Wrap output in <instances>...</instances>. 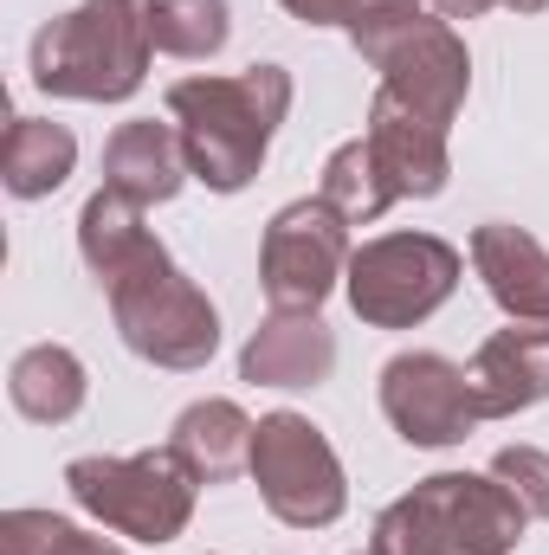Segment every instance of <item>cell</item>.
<instances>
[{"label": "cell", "instance_id": "obj_1", "mask_svg": "<svg viewBox=\"0 0 549 555\" xmlns=\"http://www.w3.org/2000/svg\"><path fill=\"white\" fill-rule=\"evenodd\" d=\"M291 117V72L246 65L227 78H175L168 85V124L181 130L188 175L214 194H240L272 149L278 124Z\"/></svg>", "mask_w": 549, "mask_h": 555}, {"label": "cell", "instance_id": "obj_2", "mask_svg": "<svg viewBox=\"0 0 549 555\" xmlns=\"http://www.w3.org/2000/svg\"><path fill=\"white\" fill-rule=\"evenodd\" d=\"M155 59V0H78L33 33L26 72L46 98L124 104L137 98Z\"/></svg>", "mask_w": 549, "mask_h": 555}, {"label": "cell", "instance_id": "obj_3", "mask_svg": "<svg viewBox=\"0 0 549 555\" xmlns=\"http://www.w3.org/2000/svg\"><path fill=\"white\" fill-rule=\"evenodd\" d=\"M65 491L91 524H104L124 543H175L194 524L201 478L188 472V459L175 446H155V452H130V459H104V452L72 459Z\"/></svg>", "mask_w": 549, "mask_h": 555}, {"label": "cell", "instance_id": "obj_4", "mask_svg": "<svg viewBox=\"0 0 549 555\" xmlns=\"http://www.w3.org/2000/svg\"><path fill=\"white\" fill-rule=\"evenodd\" d=\"M459 246L439 233H382L349 253L343 297L369 330H413L459 291Z\"/></svg>", "mask_w": 549, "mask_h": 555}, {"label": "cell", "instance_id": "obj_5", "mask_svg": "<svg viewBox=\"0 0 549 555\" xmlns=\"http://www.w3.org/2000/svg\"><path fill=\"white\" fill-rule=\"evenodd\" d=\"M104 297H111V323H117L124 349L142 356L149 369L194 375V369L214 362V349H220V310H214V297L181 272L175 259L130 278V284H117V291H104Z\"/></svg>", "mask_w": 549, "mask_h": 555}, {"label": "cell", "instance_id": "obj_6", "mask_svg": "<svg viewBox=\"0 0 549 555\" xmlns=\"http://www.w3.org/2000/svg\"><path fill=\"white\" fill-rule=\"evenodd\" d=\"M253 485L284 530H330L349 511V478L323 426L278 408L253 433Z\"/></svg>", "mask_w": 549, "mask_h": 555}, {"label": "cell", "instance_id": "obj_7", "mask_svg": "<svg viewBox=\"0 0 549 555\" xmlns=\"http://www.w3.org/2000/svg\"><path fill=\"white\" fill-rule=\"evenodd\" d=\"M349 220L310 194V201H291L278 207L266 240H259V291L272 310H323V297L343 284L349 272Z\"/></svg>", "mask_w": 549, "mask_h": 555}, {"label": "cell", "instance_id": "obj_8", "mask_svg": "<svg viewBox=\"0 0 549 555\" xmlns=\"http://www.w3.org/2000/svg\"><path fill=\"white\" fill-rule=\"evenodd\" d=\"M375 72H382V91L395 104H408L413 117H426L439 130L459 124L465 91H472V52H465L459 26L452 20H433V13L413 20L408 33L375 59Z\"/></svg>", "mask_w": 549, "mask_h": 555}, {"label": "cell", "instance_id": "obj_9", "mask_svg": "<svg viewBox=\"0 0 549 555\" xmlns=\"http://www.w3.org/2000/svg\"><path fill=\"white\" fill-rule=\"evenodd\" d=\"M382 414H388V426L408 446H426V452L459 446L478 426L465 369L446 362V356H433V349H408V356H395L382 369Z\"/></svg>", "mask_w": 549, "mask_h": 555}, {"label": "cell", "instance_id": "obj_10", "mask_svg": "<svg viewBox=\"0 0 549 555\" xmlns=\"http://www.w3.org/2000/svg\"><path fill=\"white\" fill-rule=\"evenodd\" d=\"M420 498L433 504L446 543L459 555H511L524 543L531 511L491 472H433V478H420Z\"/></svg>", "mask_w": 549, "mask_h": 555}, {"label": "cell", "instance_id": "obj_11", "mask_svg": "<svg viewBox=\"0 0 549 555\" xmlns=\"http://www.w3.org/2000/svg\"><path fill=\"white\" fill-rule=\"evenodd\" d=\"M465 382H472L478 420H511V414L544 408L549 401V323L491 330V336L472 349Z\"/></svg>", "mask_w": 549, "mask_h": 555}, {"label": "cell", "instance_id": "obj_12", "mask_svg": "<svg viewBox=\"0 0 549 555\" xmlns=\"http://www.w3.org/2000/svg\"><path fill=\"white\" fill-rule=\"evenodd\" d=\"M330 375H336V330L317 310H272L240 349V382L253 388H323Z\"/></svg>", "mask_w": 549, "mask_h": 555}, {"label": "cell", "instance_id": "obj_13", "mask_svg": "<svg viewBox=\"0 0 549 555\" xmlns=\"http://www.w3.org/2000/svg\"><path fill=\"white\" fill-rule=\"evenodd\" d=\"M362 137H369L382 175L395 181L401 201H433V194H446V181H452V149H446V130H439V124L413 117L408 104H395L388 91H375Z\"/></svg>", "mask_w": 549, "mask_h": 555}, {"label": "cell", "instance_id": "obj_14", "mask_svg": "<svg viewBox=\"0 0 549 555\" xmlns=\"http://www.w3.org/2000/svg\"><path fill=\"white\" fill-rule=\"evenodd\" d=\"M472 272L511 323H549V246L511 220L472 227Z\"/></svg>", "mask_w": 549, "mask_h": 555}, {"label": "cell", "instance_id": "obj_15", "mask_svg": "<svg viewBox=\"0 0 549 555\" xmlns=\"http://www.w3.org/2000/svg\"><path fill=\"white\" fill-rule=\"evenodd\" d=\"M142 214H149V207H137V201L117 194V188H98V194L85 201V214H78V259H85V272L98 278L104 291H117V284H130V278L168 266V246L149 233Z\"/></svg>", "mask_w": 549, "mask_h": 555}, {"label": "cell", "instance_id": "obj_16", "mask_svg": "<svg viewBox=\"0 0 549 555\" xmlns=\"http://www.w3.org/2000/svg\"><path fill=\"white\" fill-rule=\"evenodd\" d=\"M188 149H181V130L175 124H155V117H137V124H117L111 142H104V188L130 194L137 207H162L188 188Z\"/></svg>", "mask_w": 549, "mask_h": 555}, {"label": "cell", "instance_id": "obj_17", "mask_svg": "<svg viewBox=\"0 0 549 555\" xmlns=\"http://www.w3.org/2000/svg\"><path fill=\"white\" fill-rule=\"evenodd\" d=\"M253 433H259V420L246 414L240 401L207 395V401L181 408L168 446L188 459V472H194L201 485H227L233 472H253Z\"/></svg>", "mask_w": 549, "mask_h": 555}, {"label": "cell", "instance_id": "obj_18", "mask_svg": "<svg viewBox=\"0 0 549 555\" xmlns=\"http://www.w3.org/2000/svg\"><path fill=\"white\" fill-rule=\"evenodd\" d=\"M85 395H91V375H85V362H78L65 343H33V349H20L13 369H7V401L33 420V426H65V420H78Z\"/></svg>", "mask_w": 549, "mask_h": 555}, {"label": "cell", "instance_id": "obj_19", "mask_svg": "<svg viewBox=\"0 0 549 555\" xmlns=\"http://www.w3.org/2000/svg\"><path fill=\"white\" fill-rule=\"evenodd\" d=\"M78 168V137L52 117H13L0 137V188L13 201H46L72 181Z\"/></svg>", "mask_w": 549, "mask_h": 555}, {"label": "cell", "instance_id": "obj_20", "mask_svg": "<svg viewBox=\"0 0 549 555\" xmlns=\"http://www.w3.org/2000/svg\"><path fill=\"white\" fill-rule=\"evenodd\" d=\"M349 227H369V220H382L401 194H395V181L382 175V162H375V149L369 137L343 142V149H330V162H323V188H317Z\"/></svg>", "mask_w": 549, "mask_h": 555}, {"label": "cell", "instance_id": "obj_21", "mask_svg": "<svg viewBox=\"0 0 549 555\" xmlns=\"http://www.w3.org/2000/svg\"><path fill=\"white\" fill-rule=\"evenodd\" d=\"M227 39H233V7L227 0H155V52L201 65Z\"/></svg>", "mask_w": 549, "mask_h": 555}, {"label": "cell", "instance_id": "obj_22", "mask_svg": "<svg viewBox=\"0 0 549 555\" xmlns=\"http://www.w3.org/2000/svg\"><path fill=\"white\" fill-rule=\"evenodd\" d=\"M0 555H124L111 537L78 530L72 517L52 511H7L0 517Z\"/></svg>", "mask_w": 549, "mask_h": 555}, {"label": "cell", "instance_id": "obj_23", "mask_svg": "<svg viewBox=\"0 0 549 555\" xmlns=\"http://www.w3.org/2000/svg\"><path fill=\"white\" fill-rule=\"evenodd\" d=\"M375 555H459L446 543V530H439V517H433V504L420 498V485H413L408 498H395L382 517H375Z\"/></svg>", "mask_w": 549, "mask_h": 555}, {"label": "cell", "instance_id": "obj_24", "mask_svg": "<svg viewBox=\"0 0 549 555\" xmlns=\"http://www.w3.org/2000/svg\"><path fill=\"white\" fill-rule=\"evenodd\" d=\"M413 20H426V0H349L343 33H349V46L362 52V65H375Z\"/></svg>", "mask_w": 549, "mask_h": 555}, {"label": "cell", "instance_id": "obj_25", "mask_svg": "<svg viewBox=\"0 0 549 555\" xmlns=\"http://www.w3.org/2000/svg\"><path fill=\"white\" fill-rule=\"evenodd\" d=\"M491 478H498L531 517L549 524V452L544 446H505V452L491 459Z\"/></svg>", "mask_w": 549, "mask_h": 555}, {"label": "cell", "instance_id": "obj_26", "mask_svg": "<svg viewBox=\"0 0 549 555\" xmlns=\"http://www.w3.org/2000/svg\"><path fill=\"white\" fill-rule=\"evenodd\" d=\"M278 7L304 26H343V13H349V0H278Z\"/></svg>", "mask_w": 549, "mask_h": 555}, {"label": "cell", "instance_id": "obj_27", "mask_svg": "<svg viewBox=\"0 0 549 555\" xmlns=\"http://www.w3.org/2000/svg\"><path fill=\"white\" fill-rule=\"evenodd\" d=\"M439 20H478V13H491V7H505V0H426Z\"/></svg>", "mask_w": 549, "mask_h": 555}, {"label": "cell", "instance_id": "obj_28", "mask_svg": "<svg viewBox=\"0 0 549 555\" xmlns=\"http://www.w3.org/2000/svg\"><path fill=\"white\" fill-rule=\"evenodd\" d=\"M505 7H511V13H544L549 0H505Z\"/></svg>", "mask_w": 549, "mask_h": 555}, {"label": "cell", "instance_id": "obj_29", "mask_svg": "<svg viewBox=\"0 0 549 555\" xmlns=\"http://www.w3.org/2000/svg\"><path fill=\"white\" fill-rule=\"evenodd\" d=\"M362 555H375V550H362Z\"/></svg>", "mask_w": 549, "mask_h": 555}]
</instances>
